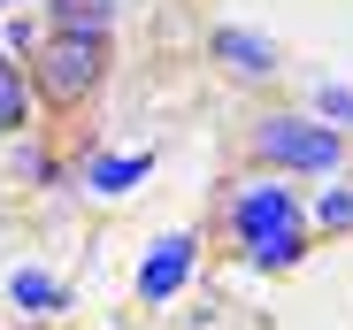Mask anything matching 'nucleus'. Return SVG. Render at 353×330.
<instances>
[{"label":"nucleus","mask_w":353,"mask_h":330,"mask_svg":"<svg viewBox=\"0 0 353 330\" xmlns=\"http://www.w3.org/2000/svg\"><path fill=\"white\" fill-rule=\"evenodd\" d=\"M223 231H230V246H239V261H246L254 246H276L292 231H307V207H300V192H292L284 177H254V185H239L223 200Z\"/></svg>","instance_id":"obj_1"},{"label":"nucleus","mask_w":353,"mask_h":330,"mask_svg":"<svg viewBox=\"0 0 353 330\" xmlns=\"http://www.w3.org/2000/svg\"><path fill=\"white\" fill-rule=\"evenodd\" d=\"M254 154L269 169H284V177H330L345 161V138L330 123H315V116H261L254 123Z\"/></svg>","instance_id":"obj_2"},{"label":"nucleus","mask_w":353,"mask_h":330,"mask_svg":"<svg viewBox=\"0 0 353 330\" xmlns=\"http://www.w3.org/2000/svg\"><path fill=\"white\" fill-rule=\"evenodd\" d=\"M31 77H39V92H46L54 107H77V100H92V92H100V77H108V39L54 31V39L39 46Z\"/></svg>","instance_id":"obj_3"},{"label":"nucleus","mask_w":353,"mask_h":330,"mask_svg":"<svg viewBox=\"0 0 353 330\" xmlns=\"http://www.w3.org/2000/svg\"><path fill=\"white\" fill-rule=\"evenodd\" d=\"M192 254H200V238H192V231H169V238H154V254H146V269H139V300H146V307L176 300V292L192 285Z\"/></svg>","instance_id":"obj_4"},{"label":"nucleus","mask_w":353,"mask_h":330,"mask_svg":"<svg viewBox=\"0 0 353 330\" xmlns=\"http://www.w3.org/2000/svg\"><path fill=\"white\" fill-rule=\"evenodd\" d=\"M154 177V154L139 146V154H92L85 161V185L100 192V200H115V192H131V185H146Z\"/></svg>","instance_id":"obj_5"},{"label":"nucleus","mask_w":353,"mask_h":330,"mask_svg":"<svg viewBox=\"0 0 353 330\" xmlns=\"http://www.w3.org/2000/svg\"><path fill=\"white\" fill-rule=\"evenodd\" d=\"M215 54H223L239 77H269V70H276V46H269L261 31H246V23H223V31H215Z\"/></svg>","instance_id":"obj_6"},{"label":"nucleus","mask_w":353,"mask_h":330,"mask_svg":"<svg viewBox=\"0 0 353 330\" xmlns=\"http://www.w3.org/2000/svg\"><path fill=\"white\" fill-rule=\"evenodd\" d=\"M23 123H31V77L16 70V54L0 46V131L23 138Z\"/></svg>","instance_id":"obj_7"},{"label":"nucleus","mask_w":353,"mask_h":330,"mask_svg":"<svg viewBox=\"0 0 353 330\" xmlns=\"http://www.w3.org/2000/svg\"><path fill=\"white\" fill-rule=\"evenodd\" d=\"M115 8H123V0H54V31H85V39H108Z\"/></svg>","instance_id":"obj_8"},{"label":"nucleus","mask_w":353,"mask_h":330,"mask_svg":"<svg viewBox=\"0 0 353 330\" xmlns=\"http://www.w3.org/2000/svg\"><path fill=\"white\" fill-rule=\"evenodd\" d=\"M8 300H16L23 315H54V307H62L70 292H62V285H54V277H46V269H16V277H8Z\"/></svg>","instance_id":"obj_9"},{"label":"nucleus","mask_w":353,"mask_h":330,"mask_svg":"<svg viewBox=\"0 0 353 330\" xmlns=\"http://www.w3.org/2000/svg\"><path fill=\"white\" fill-rule=\"evenodd\" d=\"M307 231H353V185H330V192L307 207Z\"/></svg>","instance_id":"obj_10"},{"label":"nucleus","mask_w":353,"mask_h":330,"mask_svg":"<svg viewBox=\"0 0 353 330\" xmlns=\"http://www.w3.org/2000/svg\"><path fill=\"white\" fill-rule=\"evenodd\" d=\"M307 261V231H292V238H276V246H254L246 254V269H300Z\"/></svg>","instance_id":"obj_11"},{"label":"nucleus","mask_w":353,"mask_h":330,"mask_svg":"<svg viewBox=\"0 0 353 330\" xmlns=\"http://www.w3.org/2000/svg\"><path fill=\"white\" fill-rule=\"evenodd\" d=\"M315 123H330V131L353 123V92H345V85H330V77L315 85Z\"/></svg>","instance_id":"obj_12"}]
</instances>
